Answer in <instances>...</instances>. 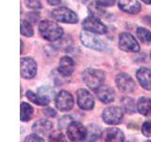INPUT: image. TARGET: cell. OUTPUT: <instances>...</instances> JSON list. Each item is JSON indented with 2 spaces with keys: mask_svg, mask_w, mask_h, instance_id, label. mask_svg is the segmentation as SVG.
<instances>
[{
  "mask_svg": "<svg viewBox=\"0 0 151 142\" xmlns=\"http://www.w3.org/2000/svg\"><path fill=\"white\" fill-rule=\"evenodd\" d=\"M150 58H151V51H150Z\"/></svg>",
  "mask_w": 151,
  "mask_h": 142,
  "instance_id": "obj_40",
  "label": "cell"
},
{
  "mask_svg": "<svg viewBox=\"0 0 151 142\" xmlns=\"http://www.w3.org/2000/svg\"><path fill=\"white\" fill-rule=\"evenodd\" d=\"M72 122V118L70 116H64L59 120V129H63V128H67L70 123Z\"/></svg>",
  "mask_w": 151,
  "mask_h": 142,
  "instance_id": "obj_30",
  "label": "cell"
},
{
  "mask_svg": "<svg viewBox=\"0 0 151 142\" xmlns=\"http://www.w3.org/2000/svg\"><path fill=\"white\" fill-rule=\"evenodd\" d=\"M118 7L121 11L129 14H136L141 11V4L137 0H119Z\"/></svg>",
  "mask_w": 151,
  "mask_h": 142,
  "instance_id": "obj_18",
  "label": "cell"
},
{
  "mask_svg": "<svg viewBox=\"0 0 151 142\" xmlns=\"http://www.w3.org/2000/svg\"><path fill=\"white\" fill-rule=\"evenodd\" d=\"M42 112H44V114H45L46 117H54L56 116V111L53 110V109L50 108V107H47V108L44 109V111H42Z\"/></svg>",
  "mask_w": 151,
  "mask_h": 142,
  "instance_id": "obj_34",
  "label": "cell"
},
{
  "mask_svg": "<svg viewBox=\"0 0 151 142\" xmlns=\"http://www.w3.org/2000/svg\"><path fill=\"white\" fill-rule=\"evenodd\" d=\"M39 32L44 39L49 42H55L63 37V30L55 22L44 20L39 24Z\"/></svg>",
  "mask_w": 151,
  "mask_h": 142,
  "instance_id": "obj_1",
  "label": "cell"
},
{
  "mask_svg": "<svg viewBox=\"0 0 151 142\" xmlns=\"http://www.w3.org/2000/svg\"><path fill=\"white\" fill-rule=\"evenodd\" d=\"M136 78L144 89L151 90V69L147 67H141L136 72Z\"/></svg>",
  "mask_w": 151,
  "mask_h": 142,
  "instance_id": "obj_17",
  "label": "cell"
},
{
  "mask_svg": "<svg viewBox=\"0 0 151 142\" xmlns=\"http://www.w3.org/2000/svg\"><path fill=\"white\" fill-rule=\"evenodd\" d=\"M59 73H60L64 77L72 75L75 70V62L74 60L69 56H63L60 58V64H59Z\"/></svg>",
  "mask_w": 151,
  "mask_h": 142,
  "instance_id": "obj_15",
  "label": "cell"
},
{
  "mask_svg": "<svg viewBox=\"0 0 151 142\" xmlns=\"http://www.w3.org/2000/svg\"><path fill=\"white\" fill-rule=\"evenodd\" d=\"M124 113L120 107L117 106H111L104 109L102 112V120L104 122L110 125H116L119 124L122 121Z\"/></svg>",
  "mask_w": 151,
  "mask_h": 142,
  "instance_id": "obj_5",
  "label": "cell"
},
{
  "mask_svg": "<svg viewBox=\"0 0 151 142\" xmlns=\"http://www.w3.org/2000/svg\"><path fill=\"white\" fill-rule=\"evenodd\" d=\"M21 52H23V49H24V44H23V42L21 41Z\"/></svg>",
  "mask_w": 151,
  "mask_h": 142,
  "instance_id": "obj_39",
  "label": "cell"
},
{
  "mask_svg": "<svg viewBox=\"0 0 151 142\" xmlns=\"http://www.w3.org/2000/svg\"><path fill=\"white\" fill-rule=\"evenodd\" d=\"M67 135L71 141L86 140L87 128L78 121H72L67 127Z\"/></svg>",
  "mask_w": 151,
  "mask_h": 142,
  "instance_id": "obj_6",
  "label": "cell"
},
{
  "mask_svg": "<svg viewBox=\"0 0 151 142\" xmlns=\"http://www.w3.org/2000/svg\"><path fill=\"white\" fill-rule=\"evenodd\" d=\"M137 110L145 117H151V99L142 97L137 101Z\"/></svg>",
  "mask_w": 151,
  "mask_h": 142,
  "instance_id": "obj_19",
  "label": "cell"
},
{
  "mask_svg": "<svg viewBox=\"0 0 151 142\" xmlns=\"http://www.w3.org/2000/svg\"><path fill=\"white\" fill-rule=\"evenodd\" d=\"M27 98L29 99L30 101H32L33 103L37 104V105H41V106H45L50 102V99H47L44 96H42L41 94H35L34 92L28 90L27 92Z\"/></svg>",
  "mask_w": 151,
  "mask_h": 142,
  "instance_id": "obj_21",
  "label": "cell"
},
{
  "mask_svg": "<svg viewBox=\"0 0 151 142\" xmlns=\"http://www.w3.org/2000/svg\"><path fill=\"white\" fill-rule=\"evenodd\" d=\"M103 133L101 131V128L98 125L92 123L87 126V136L86 140L88 141H96L102 136Z\"/></svg>",
  "mask_w": 151,
  "mask_h": 142,
  "instance_id": "obj_20",
  "label": "cell"
},
{
  "mask_svg": "<svg viewBox=\"0 0 151 142\" xmlns=\"http://www.w3.org/2000/svg\"><path fill=\"white\" fill-rule=\"evenodd\" d=\"M50 141H66L63 134L60 131H52L49 135Z\"/></svg>",
  "mask_w": 151,
  "mask_h": 142,
  "instance_id": "obj_28",
  "label": "cell"
},
{
  "mask_svg": "<svg viewBox=\"0 0 151 142\" xmlns=\"http://www.w3.org/2000/svg\"><path fill=\"white\" fill-rule=\"evenodd\" d=\"M115 83L118 89L124 93H132L136 89V83L127 73L118 74L116 76Z\"/></svg>",
  "mask_w": 151,
  "mask_h": 142,
  "instance_id": "obj_10",
  "label": "cell"
},
{
  "mask_svg": "<svg viewBox=\"0 0 151 142\" xmlns=\"http://www.w3.org/2000/svg\"><path fill=\"white\" fill-rule=\"evenodd\" d=\"M55 102L56 107L61 112H67L72 110L75 103L73 96L66 90H61L60 92L57 94Z\"/></svg>",
  "mask_w": 151,
  "mask_h": 142,
  "instance_id": "obj_8",
  "label": "cell"
},
{
  "mask_svg": "<svg viewBox=\"0 0 151 142\" xmlns=\"http://www.w3.org/2000/svg\"><path fill=\"white\" fill-rule=\"evenodd\" d=\"M145 4H147V5H151V0H142Z\"/></svg>",
  "mask_w": 151,
  "mask_h": 142,
  "instance_id": "obj_37",
  "label": "cell"
},
{
  "mask_svg": "<svg viewBox=\"0 0 151 142\" xmlns=\"http://www.w3.org/2000/svg\"><path fill=\"white\" fill-rule=\"evenodd\" d=\"M136 34L138 36L139 40H141L142 43H144L145 45H149L151 43V32L147 30V28L140 27L137 28Z\"/></svg>",
  "mask_w": 151,
  "mask_h": 142,
  "instance_id": "obj_25",
  "label": "cell"
},
{
  "mask_svg": "<svg viewBox=\"0 0 151 142\" xmlns=\"http://www.w3.org/2000/svg\"><path fill=\"white\" fill-rule=\"evenodd\" d=\"M102 137H103V140L107 141V142H113V141L123 142V141H125L124 134H123L120 129H118V128H115V127L107 128V129L104 131Z\"/></svg>",
  "mask_w": 151,
  "mask_h": 142,
  "instance_id": "obj_16",
  "label": "cell"
},
{
  "mask_svg": "<svg viewBox=\"0 0 151 142\" xmlns=\"http://www.w3.org/2000/svg\"><path fill=\"white\" fill-rule=\"evenodd\" d=\"M82 27L85 30L91 31L96 34H105L107 32V27L100 21V19L92 15L84 19Z\"/></svg>",
  "mask_w": 151,
  "mask_h": 142,
  "instance_id": "obj_9",
  "label": "cell"
},
{
  "mask_svg": "<svg viewBox=\"0 0 151 142\" xmlns=\"http://www.w3.org/2000/svg\"><path fill=\"white\" fill-rule=\"evenodd\" d=\"M52 130H53L52 122L47 120H45V118L35 121V123L32 126V131L41 135H49Z\"/></svg>",
  "mask_w": 151,
  "mask_h": 142,
  "instance_id": "obj_14",
  "label": "cell"
},
{
  "mask_svg": "<svg viewBox=\"0 0 151 142\" xmlns=\"http://www.w3.org/2000/svg\"><path fill=\"white\" fill-rule=\"evenodd\" d=\"M38 92H39V94H41L42 96H44L49 99L54 98V96H55L54 89L49 86H42L38 89Z\"/></svg>",
  "mask_w": 151,
  "mask_h": 142,
  "instance_id": "obj_27",
  "label": "cell"
},
{
  "mask_svg": "<svg viewBox=\"0 0 151 142\" xmlns=\"http://www.w3.org/2000/svg\"><path fill=\"white\" fill-rule=\"evenodd\" d=\"M94 34H96V33H93L88 30L81 31L79 34L80 42L82 43L83 46L89 47V49L98 50V51L106 50L107 44L105 42H103L101 39H99V38Z\"/></svg>",
  "mask_w": 151,
  "mask_h": 142,
  "instance_id": "obj_3",
  "label": "cell"
},
{
  "mask_svg": "<svg viewBox=\"0 0 151 142\" xmlns=\"http://www.w3.org/2000/svg\"><path fill=\"white\" fill-rule=\"evenodd\" d=\"M77 101L78 105L82 110H92L94 106V99L93 95L88 90L80 88L77 92Z\"/></svg>",
  "mask_w": 151,
  "mask_h": 142,
  "instance_id": "obj_11",
  "label": "cell"
},
{
  "mask_svg": "<svg viewBox=\"0 0 151 142\" xmlns=\"http://www.w3.org/2000/svg\"><path fill=\"white\" fill-rule=\"evenodd\" d=\"M105 78H106L105 73L100 69L87 68L82 73V80L84 83L89 88L93 90V91H96L102 84H104Z\"/></svg>",
  "mask_w": 151,
  "mask_h": 142,
  "instance_id": "obj_2",
  "label": "cell"
},
{
  "mask_svg": "<svg viewBox=\"0 0 151 142\" xmlns=\"http://www.w3.org/2000/svg\"><path fill=\"white\" fill-rule=\"evenodd\" d=\"M145 21L146 22L147 25H149L151 27V16H145Z\"/></svg>",
  "mask_w": 151,
  "mask_h": 142,
  "instance_id": "obj_36",
  "label": "cell"
},
{
  "mask_svg": "<svg viewBox=\"0 0 151 142\" xmlns=\"http://www.w3.org/2000/svg\"><path fill=\"white\" fill-rule=\"evenodd\" d=\"M122 107L124 109V111L127 114H134L137 109V104L135 101L132 98L125 97L121 99Z\"/></svg>",
  "mask_w": 151,
  "mask_h": 142,
  "instance_id": "obj_23",
  "label": "cell"
},
{
  "mask_svg": "<svg viewBox=\"0 0 151 142\" xmlns=\"http://www.w3.org/2000/svg\"><path fill=\"white\" fill-rule=\"evenodd\" d=\"M25 141L27 142V141H44V139L42 138L41 136L38 135V134H32V135H27L26 138H25Z\"/></svg>",
  "mask_w": 151,
  "mask_h": 142,
  "instance_id": "obj_32",
  "label": "cell"
},
{
  "mask_svg": "<svg viewBox=\"0 0 151 142\" xmlns=\"http://www.w3.org/2000/svg\"><path fill=\"white\" fill-rule=\"evenodd\" d=\"M51 15L56 21L66 23V24H76L78 22V16L71 9L60 7L51 12Z\"/></svg>",
  "mask_w": 151,
  "mask_h": 142,
  "instance_id": "obj_4",
  "label": "cell"
},
{
  "mask_svg": "<svg viewBox=\"0 0 151 142\" xmlns=\"http://www.w3.org/2000/svg\"><path fill=\"white\" fill-rule=\"evenodd\" d=\"M120 49L127 52H138L140 50V45L137 40L129 32H123L119 35L118 42Z\"/></svg>",
  "mask_w": 151,
  "mask_h": 142,
  "instance_id": "obj_7",
  "label": "cell"
},
{
  "mask_svg": "<svg viewBox=\"0 0 151 142\" xmlns=\"http://www.w3.org/2000/svg\"><path fill=\"white\" fill-rule=\"evenodd\" d=\"M37 73V64L32 58L26 57L21 59V76L26 80L35 77Z\"/></svg>",
  "mask_w": 151,
  "mask_h": 142,
  "instance_id": "obj_12",
  "label": "cell"
},
{
  "mask_svg": "<svg viewBox=\"0 0 151 142\" xmlns=\"http://www.w3.org/2000/svg\"><path fill=\"white\" fill-rule=\"evenodd\" d=\"M88 11L89 12L91 13L92 16H94V17H97V18H106V16L108 15V12L105 11V9H103L101 5H99L96 2H93L92 4H90L88 6Z\"/></svg>",
  "mask_w": 151,
  "mask_h": 142,
  "instance_id": "obj_22",
  "label": "cell"
},
{
  "mask_svg": "<svg viewBox=\"0 0 151 142\" xmlns=\"http://www.w3.org/2000/svg\"><path fill=\"white\" fill-rule=\"evenodd\" d=\"M142 133L144 134V135L151 137V120L144 122L143 126H142Z\"/></svg>",
  "mask_w": 151,
  "mask_h": 142,
  "instance_id": "obj_31",
  "label": "cell"
},
{
  "mask_svg": "<svg viewBox=\"0 0 151 142\" xmlns=\"http://www.w3.org/2000/svg\"><path fill=\"white\" fill-rule=\"evenodd\" d=\"M21 34L26 37H31L34 35V30L31 24L27 20L21 21Z\"/></svg>",
  "mask_w": 151,
  "mask_h": 142,
  "instance_id": "obj_26",
  "label": "cell"
},
{
  "mask_svg": "<svg viewBox=\"0 0 151 142\" xmlns=\"http://www.w3.org/2000/svg\"><path fill=\"white\" fill-rule=\"evenodd\" d=\"M33 108L30 104L27 102L21 103V120L22 121H28L33 116Z\"/></svg>",
  "mask_w": 151,
  "mask_h": 142,
  "instance_id": "obj_24",
  "label": "cell"
},
{
  "mask_svg": "<svg viewBox=\"0 0 151 142\" xmlns=\"http://www.w3.org/2000/svg\"><path fill=\"white\" fill-rule=\"evenodd\" d=\"M97 3L102 7H111L114 5L115 0H97Z\"/></svg>",
  "mask_w": 151,
  "mask_h": 142,
  "instance_id": "obj_33",
  "label": "cell"
},
{
  "mask_svg": "<svg viewBox=\"0 0 151 142\" xmlns=\"http://www.w3.org/2000/svg\"><path fill=\"white\" fill-rule=\"evenodd\" d=\"M26 6L31 9H39L42 8L41 0H24Z\"/></svg>",
  "mask_w": 151,
  "mask_h": 142,
  "instance_id": "obj_29",
  "label": "cell"
},
{
  "mask_svg": "<svg viewBox=\"0 0 151 142\" xmlns=\"http://www.w3.org/2000/svg\"><path fill=\"white\" fill-rule=\"evenodd\" d=\"M96 93L98 99L103 103L108 104L114 101V90L109 86V85L102 84L100 87L96 90Z\"/></svg>",
  "mask_w": 151,
  "mask_h": 142,
  "instance_id": "obj_13",
  "label": "cell"
},
{
  "mask_svg": "<svg viewBox=\"0 0 151 142\" xmlns=\"http://www.w3.org/2000/svg\"><path fill=\"white\" fill-rule=\"evenodd\" d=\"M46 1L51 6H58L61 3V0H46Z\"/></svg>",
  "mask_w": 151,
  "mask_h": 142,
  "instance_id": "obj_35",
  "label": "cell"
},
{
  "mask_svg": "<svg viewBox=\"0 0 151 142\" xmlns=\"http://www.w3.org/2000/svg\"><path fill=\"white\" fill-rule=\"evenodd\" d=\"M77 1H78L79 3H82V4H85V3H87L89 2L90 0H77Z\"/></svg>",
  "mask_w": 151,
  "mask_h": 142,
  "instance_id": "obj_38",
  "label": "cell"
}]
</instances>
